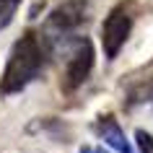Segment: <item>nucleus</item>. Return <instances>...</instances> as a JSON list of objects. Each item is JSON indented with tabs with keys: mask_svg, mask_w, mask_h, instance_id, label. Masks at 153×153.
<instances>
[{
	"mask_svg": "<svg viewBox=\"0 0 153 153\" xmlns=\"http://www.w3.org/2000/svg\"><path fill=\"white\" fill-rule=\"evenodd\" d=\"M78 153H112V151H106L104 145H81Z\"/></svg>",
	"mask_w": 153,
	"mask_h": 153,
	"instance_id": "1a4fd4ad",
	"label": "nucleus"
},
{
	"mask_svg": "<svg viewBox=\"0 0 153 153\" xmlns=\"http://www.w3.org/2000/svg\"><path fill=\"white\" fill-rule=\"evenodd\" d=\"M47 55H49V47L44 42V36L36 31H26L10 47L5 70L0 75V94L10 96V94L24 91L29 83H34L39 78V73L44 70Z\"/></svg>",
	"mask_w": 153,
	"mask_h": 153,
	"instance_id": "f257e3e1",
	"label": "nucleus"
},
{
	"mask_svg": "<svg viewBox=\"0 0 153 153\" xmlns=\"http://www.w3.org/2000/svg\"><path fill=\"white\" fill-rule=\"evenodd\" d=\"M18 8H21V0H0V31H5L13 24Z\"/></svg>",
	"mask_w": 153,
	"mask_h": 153,
	"instance_id": "0eeeda50",
	"label": "nucleus"
},
{
	"mask_svg": "<svg viewBox=\"0 0 153 153\" xmlns=\"http://www.w3.org/2000/svg\"><path fill=\"white\" fill-rule=\"evenodd\" d=\"M88 13H91L88 0H65V3H60L49 13L47 24H44V31H39L44 36V42H47L49 52L57 49L70 36H75V31L88 21Z\"/></svg>",
	"mask_w": 153,
	"mask_h": 153,
	"instance_id": "f03ea898",
	"label": "nucleus"
},
{
	"mask_svg": "<svg viewBox=\"0 0 153 153\" xmlns=\"http://www.w3.org/2000/svg\"><path fill=\"white\" fill-rule=\"evenodd\" d=\"M145 104H153V75L140 81V83H135V86H130L127 96H125V106L127 109L145 106Z\"/></svg>",
	"mask_w": 153,
	"mask_h": 153,
	"instance_id": "423d86ee",
	"label": "nucleus"
},
{
	"mask_svg": "<svg viewBox=\"0 0 153 153\" xmlns=\"http://www.w3.org/2000/svg\"><path fill=\"white\" fill-rule=\"evenodd\" d=\"M94 132H96V137L104 143L106 151H112V153H135V148H132V143L127 140L120 120H117L112 112L101 114V117L94 122Z\"/></svg>",
	"mask_w": 153,
	"mask_h": 153,
	"instance_id": "39448f33",
	"label": "nucleus"
},
{
	"mask_svg": "<svg viewBox=\"0 0 153 153\" xmlns=\"http://www.w3.org/2000/svg\"><path fill=\"white\" fill-rule=\"evenodd\" d=\"M62 47H65V68L60 88L65 94H73L88 81L94 62H96V52H94V44L88 36H70L68 42H62Z\"/></svg>",
	"mask_w": 153,
	"mask_h": 153,
	"instance_id": "7ed1b4c3",
	"label": "nucleus"
},
{
	"mask_svg": "<svg viewBox=\"0 0 153 153\" xmlns=\"http://www.w3.org/2000/svg\"><path fill=\"white\" fill-rule=\"evenodd\" d=\"M132 24H135V13H132L130 3H117L106 13V18L101 21V36H99L106 60H117V55L125 47V42L130 39Z\"/></svg>",
	"mask_w": 153,
	"mask_h": 153,
	"instance_id": "20e7f679",
	"label": "nucleus"
},
{
	"mask_svg": "<svg viewBox=\"0 0 153 153\" xmlns=\"http://www.w3.org/2000/svg\"><path fill=\"white\" fill-rule=\"evenodd\" d=\"M135 143H137V153H153V132L137 127L135 130Z\"/></svg>",
	"mask_w": 153,
	"mask_h": 153,
	"instance_id": "6e6552de",
	"label": "nucleus"
}]
</instances>
